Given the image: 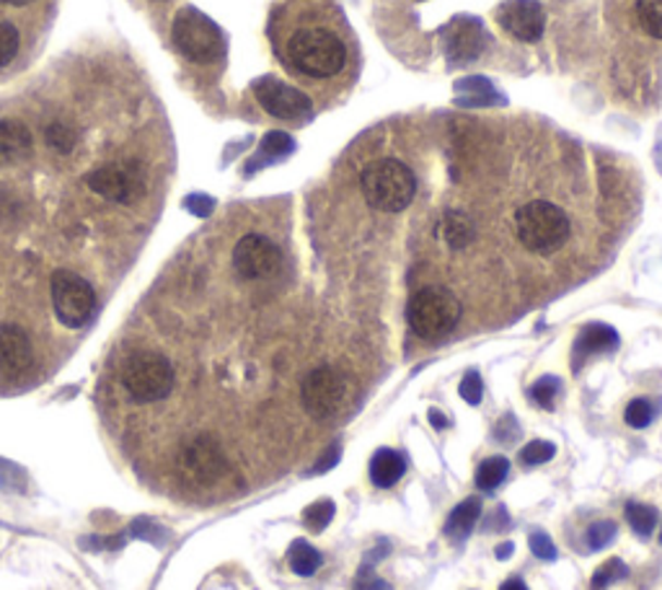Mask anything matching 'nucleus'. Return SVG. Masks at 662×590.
I'll list each match as a JSON object with an SVG mask.
<instances>
[{
	"label": "nucleus",
	"mask_w": 662,
	"mask_h": 590,
	"mask_svg": "<svg viewBox=\"0 0 662 590\" xmlns=\"http://www.w3.org/2000/svg\"><path fill=\"white\" fill-rule=\"evenodd\" d=\"M360 187L365 202L372 210L381 212H402L409 208L417 192V180L412 169L399 159H378L368 163L363 171Z\"/></svg>",
	"instance_id": "f257e3e1"
},
{
	"label": "nucleus",
	"mask_w": 662,
	"mask_h": 590,
	"mask_svg": "<svg viewBox=\"0 0 662 590\" xmlns=\"http://www.w3.org/2000/svg\"><path fill=\"white\" fill-rule=\"evenodd\" d=\"M569 218L554 202L534 200L523 205L515 216V233L520 244L534 254H554L567 244Z\"/></svg>",
	"instance_id": "f03ea898"
},
{
	"label": "nucleus",
	"mask_w": 662,
	"mask_h": 590,
	"mask_svg": "<svg viewBox=\"0 0 662 590\" xmlns=\"http://www.w3.org/2000/svg\"><path fill=\"white\" fill-rule=\"evenodd\" d=\"M287 58L295 71L310 78H331L344 67L347 52L342 39L327 29H301L290 37Z\"/></svg>",
	"instance_id": "7ed1b4c3"
},
{
	"label": "nucleus",
	"mask_w": 662,
	"mask_h": 590,
	"mask_svg": "<svg viewBox=\"0 0 662 590\" xmlns=\"http://www.w3.org/2000/svg\"><path fill=\"white\" fill-rule=\"evenodd\" d=\"M406 319L414 334L422 340H443L451 334L461 319L458 298L445 287H422L419 293L412 295L409 308H406Z\"/></svg>",
	"instance_id": "20e7f679"
},
{
	"label": "nucleus",
	"mask_w": 662,
	"mask_h": 590,
	"mask_svg": "<svg viewBox=\"0 0 662 590\" xmlns=\"http://www.w3.org/2000/svg\"><path fill=\"white\" fill-rule=\"evenodd\" d=\"M171 37H174L176 50L197 65L216 63L225 52V39L220 26L197 9H182L176 13Z\"/></svg>",
	"instance_id": "39448f33"
},
{
	"label": "nucleus",
	"mask_w": 662,
	"mask_h": 590,
	"mask_svg": "<svg viewBox=\"0 0 662 590\" xmlns=\"http://www.w3.org/2000/svg\"><path fill=\"white\" fill-rule=\"evenodd\" d=\"M122 386L135 402H161L174 389V368L163 355L143 349L124 360Z\"/></svg>",
	"instance_id": "423d86ee"
},
{
	"label": "nucleus",
	"mask_w": 662,
	"mask_h": 590,
	"mask_svg": "<svg viewBox=\"0 0 662 590\" xmlns=\"http://www.w3.org/2000/svg\"><path fill=\"white\" fill-rule=\"evenodd\" d=\"M54 317L62 327L81 329L91 321L96 311V293L86 278L73 270H58L50 280Z\"/></svg>",
	"instance_id": "0eeeda50"
},
{
	"label": "nucleus",
	"mask_w": 662,
	"mask_h": 590,
	"mask_svg": "<svg viewBox=\"0 0 662 590\" xmlns=\"http://www.w3.org/2000/svg\"><path fill=\"white\" fill-rule=\"evenodd\" d=\"M350 396V383L340 370L323 366L310 370V373L303 379L301 386V400L303 407L314 420H329V417L340 415L344 402Z\"/></svg>",
	"instance_id": "6e6552de"
},
{
	"label": "nucleus",
	"mask_w": 662,
	"mask_h": 590,
	"mask_svg": "<svg viewBox=\"0 0 662 590\" xmlns=\"http://www.w3.org/2000/svg\"><path fill=\"white\" fill-rule=\"evenodd\" d=\"M88 189L112 202H133L145 192L143 169L135 161L130 163H109V167L94 169L86 176Z\"/></svg>",
	"instance_id": "1a4fd4ad"
},
{
	"label": "nucleus",
	"mask_w": 662,
	"mask_h": 590,
	"mask_svg": "<svg viewBox=\"0 0 662 590\" xmlns=\"http://www.w3.org/2000/svg\"><path fill=\"white\" fill-rule=\"evenodd\" d=\"M282 254L278 246L259 233H248L233 249V267L244 280H265L280 270Z\"/></svg>",
	"instance_id": "9d476101"
},
{
	"label": "nucleus",
	"mask_w": 662,
	"mask_h": 590,
	"mask_svg": "<svg viewBox=\"0 0 662 590\" xmlns=\"http://www.w3.org/2000/svg\"><path fill=\"white\" fill-rule=\"evenodd\" d=\"M179 466H182V471L192 482L203 487L216 484L228 469L220 445L207 435H199L184 445L182 456H179Z\"/></svg>",
	"instance_id": "9b49d317"
},
{
	"label": "nucleus",
	"mask_w": 662,
	"mask_h": 590,
	"mask_svg": "<svg viewBox=\"0 0 662 590\" xmlns=\"http://www.w3.org/2000/svg\"><path fill=\"white\" fill-rule=\"evenodd\" d=\"M254 96H257L261 109L272 116H278V120H303V116L310 114L308 96L298 91V88L272 78V75L259 78L257 84H254Z\"/></svg>",
	"instance_id": "f8f14e48"
},
{
	"label": "nucleus",
	"mask_w": 662,
	"mask_h": 590,
	"mask_svg": "<svg viewBox=\"0 0 662 590\" xmlns=\"http://www.w3.org/2000/svg\"><path fill=\"white\" fill-rule=\"evenodd\" d=\"M497 22L520 42H536L547 26V13L538 0H505L497 9Z\"/></svg>",
	"instance_id": "ddd939ff"
},
{
	"label": "nucleus",
	"mask_w": 662,
	"mask_h": 590,
	"mask_svg": "<svg viewBox=\"0 0 662 590\" xmlns=\"http://www.w3.org/2000/svg\"><path fill=\"white\" fill-rule=\"evenodd\" d=\"M34 362V347L29 334L16 324L0 327V373L21 376Z\"/></svg>",
	"instance_id": "4468645a"
},
{
	"label": "nucleus",
	"mask_w": 662,
	"mask_h": 590,
	"mask_svg": "<svg viewBox=\"0 0 662 590\" xmlns=\"http://www.w3.org/2000/svg\"><path fill=\"white\" fill-rule=\"evenodd\" d=\"M485 29L476 19H458L451 29H448L445 50L453 60H471L485 47Z\"/></svg>",
	"instance_id": "2eb2a0df"
},
{
	"label": "nucleus",
	"mask_w": 662,
	"mask_h": 590,
	"mask_svg": "<svg viewBox=\"0 0 662 590\" xmlns=\"http://www.w3.org/2000/svg\"><path fill=\"white\" fill-rule=\"evenodd\" d=\"M618 345V334L613 332L611 327L605 324H590L585 327L583 332H579V337L575 340V362L577 368L583 366L585 358H590V355L598 353H609Z\"/></svg>",
	"instance_id": "dca6fc26"
},
{
	"label": "nucleus",
	"mask_w": 662,
	"mask_h": 590,
	"mask_svg": "<svg viewBox=\"0 0 662 590\" xmlns=\"http://www.w3.org/2000/svg\"><path fill=\"white\" fill-rule=\"evenodd\" d=\"M34 146L32 130L21 120H0V159H21Z\"/></svg>",
	"instance_id": "f3484780"
},
{
	"label": "nucleus",
	"mask_w": 662,
	"mask_h": 590,
	"mask_svg": "<svg viewBox=\"0 0 662 590\" xmlns=\"http://www.w3.org/2000/svg\"><path fill=\"white\" fill-rule=\"evenodd\" d=\"M406 471V462L402 454H396V451L391 448H381L376 451V456L370 458V482L376 487H393L399 482V479L404 477Z\"/></svg>",
	"instance_id": "a211bd4d"
},
{
	"label": "nucleus",
	"mask_w": 662,
	"mask_h": 590,
	"mask_svg": "<svg viewBox=\"0 0 662 590\" xmlns=\"http://www.w3.org/2000/svg\"><path fill=\"white\" fill-rule=\"evenodd\" d=\"M481 516V500L479 497H468L461 503L455 511L451 513V518H448L445 524V533L453 541H464L468 533L474 531L476 520Z\"/></svg>",
	"instance_id": "6ab92c4d"
},
{
	"label": "nucleus",
	"mask_w": 662,
	"mask_h": 590,
	"mask_svg": "<svg viewBox=\"0 0 662 590\" xmlns=\"http://www.w3.org/2000/svg\"><path fill=\"white\" fill-rule=\"evenodd\" d=\"M440 236H443V242L451 246V249H466L468 244L474 242L476 231L474 223L468 221L464 212H445L443 223H440Z\"/></svg>",
	"instance_id": "aec40b11"
},
{
	"label": "nucleus",
	"mask_w": 662,
	"mask_h": 590,
	"mask_svg": "<svg viewBox=\"0 0 662 590\" xmlns=\"http://www.w3.org/2000/svg\"><path fill=\"white\" fill-rule=\"evenodd\" d=\"M287 562H290V567H293L295 575H301V578H310V575L321 567V554H319V549H314L308 541L301 539V541H293V546H290Z\"/></svg>",
	"instance_id": "412c9836"
},
{
	"label": "nucleus",
	"mask_w": 662,
	"mask_h": 590,
	"mask_svg": "<svg viewBox=\"0 0 662 590\" xmlns=\"http://www.w3.org/2000/svg\"><path fill=\"white\" fill-rule=\"evenodd\" d=\"M510 471V462L505 456H492L487 458V462L479 464V469H476V484L481 487V490L492 492L507 479Z\"/></svg>",
	"instance_id": "4be33fe9"
},
{
	"label": "nucleus",
	"mask_w": 662,
	"mask_h": 590,
	"mask_svg": "<svg viewBox=\"0 0 662 590\" xmlns=\"http://www.w3.org/2000/svg\"><path fill=\"white\" fill-rule=\"evenodd\" d=\"M626 520L634 528V533L641 539L652 537L654 526H658V511L652 505H641V503H629L626 505Z\"/></svg>",
	"instance_id": "5701e85b"
},
{
	"label": "nucleus",
	"mask_w": 662,
	"mask_h": 590,
	"mask_svg": "<svg viewBox=\"0 0 662 590\" xmlns=\"http://www.w3.org/2000/svg\"><path fill=\"white\" fill-rule=\"evenodd\" d=\"M637 19L650 37L662 39V0H637Z\"/></svg>",
	"instance_id": "b1692460"
},
{
	"label": "nucleus",
	"mask_w": 662,
	"mask_h": 590,
	"mask_svg": "<svg viewBox=\"0 0 662 590\" xmlns=\"http://www.w3.org/2000/svg\"><path fill=\"white\" fill-rule=\"evenodd\" d=\"M47 146L52 150H58V153H71L75 148V143H78V133L71 125H65V122H52L50 127H47Z\"/></svg>",
	"instance_id": "393cba45"
},
{
	"label": "nucleus",
	"mask_w": 662,
	"mask_h": 590,
	"mask_svg": "<svg viewBox=\"0 0 662 590\" xmlns=\"http://www.w3.org/2000/svg\"><path fill=\"white\" fill-rule=\"evenodd\" d=\"M626 575H629V569H626V565H624V562H621V560H609V562H603V565H600V567L596 569V575H592L590 590H605V588H611L613 582L624 580Z\"/></svg>",
	"instance_id": "a878e982"
},
{
	"label": "nucleus",
	"mask_w": 662,
	"mask_h": 590,
	"mask_svg": "<svg viewBox=\"0 0 662 590\" xmlns=\"http://www.w3.org/2000/svg\"><path fill=\"white\" fill-rule=\"evenodd\" d=\"M331 518H334V503L331 500H319V503L308 505L306 513H303V524L314 533L323 531L331 524Z\"/></svg>",
	"instance_id": "bb28decb"
},
{
	"label": "nucleus",
	"mask_w": 662,
	"mask_h": 590,
	"mask_svg": "<svg viewBox=\"0 0 662 590\" xmlns=\"http://www.w3.org/2000/svg\"><path fill=\"white\" fill-rule=\"evenodd\" d=\"M293 148H295V143H293V137H290V135H285V133H269L265 137V140H261L259 153H261V159L278 161V159H282V156L293 153Z\"/></svg>",
	"instance_id": "cd10ccee"
},
{
	"label": "nucleus",
	"mask_w": 662,
	"mask_h": 590,
	"mask_svg": "<svg viewBox=\"0 0 662 590\" xmlns=\"http://www.w3.org/2000/svg\"><path fill=\"white\" fill-rule=\"evenodd\" d=\"M21 47L19 29L9 22H0V67L11 65V60H16Z\"/></svg>",
	"instance_id": "c85d7f7f"
},
{
	"label": "nucleus",
	"mask_w": 662,
	"mask_h": 590,
	"mask_svg": "<svg viewBox=\"0 0 662 590\" xmlns=\"http://www.w3.org/2000/svg\"><path fill=\"white\" fill-rule=\"evenodd\" d=\"M613 539H616V524H613V520H598V524H592L588 528V533H585V541H588L592 552L605 549Z\"/></svg>",
	"instance_id": "c756f323"
},
{
	"label": "nucleus",
	"mask_w": 662,
	"mask_h": 590,
	"mask_svg": "<svg viewBox=\"0 0 662 590\" xmlns=\"http://www.w3.org/2000/svg\"><path fill=\"white\" fill-rule=\"evenodd\" d=\"M554 454H556L554 443L534 441V443H528L526 448L520 451V462L526 464V466H538V464L551 462V458H554Z\"/></svg>",
	"instance_id": "7c9ffc66"
},
{
	"label": "nucleus",
	"mask_w": 662,
	"mask_h": 590,
	"mask_svg": "<svg viewBox=\"0 0 662 590\" xmlns=\"http://www.w3.org/2000/svg\"><path fill=\"white\" fill-rule=\"evenodd\" d=\"M652 415L654 411H652L650 402L634 400V402H629V407H626V411H624V420H626V425H632L634 430H641L652 422Z\"/></svg>",
	"instance_id": "2f4dec72"
},
{
	"label": "nucleus",
	"mask_w": 662,
	"mask_h": 590,
	"mask_svg": "<svg viewBox=\"0 0 662 590\" xmlns=\"http://www.w3.org/2000/svg\"><path fill=\"white\" fill-rule=\"evenodd\" d=\"M556 394H559V379H554V376L536 381L534 386H530V400H534L538 407H551Z\"/></svg>",
	"instance_id": "473e14b6"
},
{
	"label": "nucleus",
	"mask_w": 662,
	"mask_h": 590,
	"mask_svg": "<svg viewBox=\"0 0 662 590\" xmlns=\"http://www.w3.org/2000/svg\"><path fill=\"white\" fill-rule=\"evenodd\" d=\"M461 396L468 404H479L481 396H485V383H481V376L476 373V370H468V373L464 376V381H461Z\"/></svg>",
	"instance_id": "72a5a7b5"
},
{
	"label": "nucleus",
	"mask_w": 662,
	"mask_h": 590,
	"mask_svg": "<svg viewBox=\"0 0 662 590\" xmlns=\"http://www.w3.org/2000/svg\"><path fill=\"white\" fill-rule=\"evenodd\" d=\"M0 487L9 492H21L24 490V471L16 464L0 462Z\"/></svg>",
	"instance_id": "f704fd0d"
},
{
	"label": "nucleus",
	"mask_w": 662,
	"mask_h": 590,
	"mask_svg": "<svg viewBox=\"0 0 662 590\" xmlns=\"http://www.w3.org/2000/svg\"><path fill=\"white\" fill-rule=\"evenodd\" d=\"M530 549H534V554L538 560H556V546L554 541L549 539V533L543 531H534L530 533Z\"/></svg>",
	"instance_id": "c9c22d12"
},
{
	"label": "nucleus",
	"mask_w": 662,
	"mask_h": 590,
	"mask_svg": "<svg viewBox=\"0 0 662 590\" xmlns=\"http://www.w3.org/2000/svg\"><path fill=\"white\" fill-rule=\"evenodd\" d=\"M355 590H393V588H391V582L378 578V575L372 573L370 565H365V567H360V573H357Z\"/></svg>",
	"instance_id": "e433bc0d"
},
{
	"label": "nucleus",
	"mask_w": 662,
	"mask_h": 590,
	"mask_svg": "<svg viewBox=\"0 0 662 590\" xmlns=\"http://www.w3.org/2000/svg\"><path fill=\"white\" fill-rule=\"evenodd\" d=\"M133 537L150 541V544H161L163 531L154 524V520H143L140 518V520H135V524H133Z\"/></svg>",
	"instance_id": "4c0bfd02"
},
{
	"label": "nucleus",
	"mask_w": 662,
	"mask_h": 590,
	"mask_svg": "<svg viewBox=\"0 0 662 590\" xmlns=\"http://www.w3.org/2000/svg\"><path fill=\"white\" fill-rule=\"evenodd\" d=\"M340 458H342V445H340V443H331L329 448H327V454H323V456L319 458V462H316L314 475H323V471L334 469V466L340 464Z\"/></svg>",
	"instance_id": "58836bf2"
},
{
	"label": "nucleus",
	"mask_w": 662,
	"mask_h": 590,
	"mask_svg": "<svg viewBox=\"0 0 662 590\" xmlns=\"http://www.w3.org/2000/svg\"><path fill=\"white\" fill-rule=\"evenodd\" d=\"M184 205L189 212H195V216L205 218V216H210L212 208H216V200H212V197H205V195H189V197H186Z\"/></svg>",
	"instance_id": "ea45409f"
},
{
	"label": "nucleus",
	"mask_w": 662,
	"mask_h": 590,
	"mask_svg": "<svg viewBox=\"0 0 662 590\" xmlns=\"http://www.w3.org/2000/svg\"><path fill=\"white\" fill-rule=\"evenodd\" d=\"M81 544L86 546H96V549H120L124 544V537H112V539H101V537H88L81 539Z\"/></svg>",
	"instance_id": "a19ab883"
},
{
	"label": "nucleus",
	"mask_w": 662,
	"mask_h": 590,
	"mask_svg": "<svg viewBox=\"0 0 662 590\" xmlns=\"http://www.w3.org/2000/svg\"><path fill=\"white\" fill-rule=\"evenodd\" d=\"M430 422H432V428L434 430H443V428H448V420L443 415H440L438 409H430Z\"/></svg>",
	"instance_id": "79ce46f5"
},
{
	"label": "nucleus",
	"mask_w": 662,
	"mask_h": 590,
	"mask_svg": "<svg viewBox=\"0 0 662 590\" xmlns=\"http://www.w3.org/2000/svg\"><path fill=\"white\" fill-rule=\"evenodd\" d=\"M513 549L515 546L510 544V541H507V544H500V546H497V560H510V557H513Z\"/></svg>",
	"instance_id": "37998d69"
},
{
	"label": "nucleus",
	"mask_w": 662,
	"mask_h": 590,
	"mask_svg": "<svg viewBox=\"0 0 662 590\" xmlns=\"http://www.w3.org/2000/svg\"><path fill=\"white\" fill-rule=\"evenodd\" d=\"M500 590H528V586H526V582H523L520 578H513V580L502 582V588H500Z\"/></svg>",
	"instance_id": "c03bdc74"
},
{
	"label": "nucleus",
	"mask_w": 662,
	"mask_h": 590,
	"mask_svg": "<svg viewBox=\"0 0 662 590\" xmlns=\"http://www.w3.org/2000/svg\"><path fill=\"white\" fill-rule=\"evenodd\" d=\"M3 5H13V9H21V5H29L34 0H0Z\"/></svg>",
	"instance_id": "a18cd8bd"
},
{
	"label": "nucleus",
	"mask_w": 662,
	"mask_h": 590,
	"mask_svg": "<svg viewBox=\"0 0 662 590\" xmlns=\"http://www.w3.org/2000/svg\"><path fill=\"white\" fill-rule=\"evenodd\" d=\"M660 541H662V533H660Z\"/></svg>",
	"instance_id": "49530a36"
}]
</instances>
